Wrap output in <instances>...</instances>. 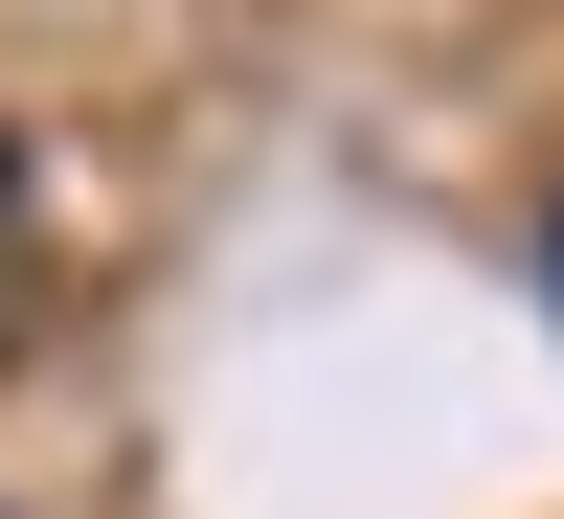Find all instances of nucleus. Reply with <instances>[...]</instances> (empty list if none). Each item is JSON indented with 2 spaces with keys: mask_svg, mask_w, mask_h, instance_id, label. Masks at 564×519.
Masks as SVG:
<instances>
[{
  "mask_svg": "<svg viewBox=\"0 0 564 519\" xmlns=\"http://www.w3.org/2000/svg\"><path fill=\"white\" fill-rule=\"evenodd\" d=\"M23 316H45V204H23V136H0V361H23Z\"/></svg>",
  "mask_w": 564,
  "mask_h": 519,
  "instance_id": "obj_1",
  "label": "nucleus"
},
{
  "mask_svg": "<svg viewBox=\"0 0 564 519\" xmlns=\"http://www.w3.org/2000/svg\"><path fill=\"white\" fill-rule=\"evenodd\" d=\"M542 294H564V226H542Z\"/></svg>",
  "mask_w": 564,
  "mask_h": 519,
  "instance_id": "obj_2",
  "label": "nucleus"
}]
</instances>
